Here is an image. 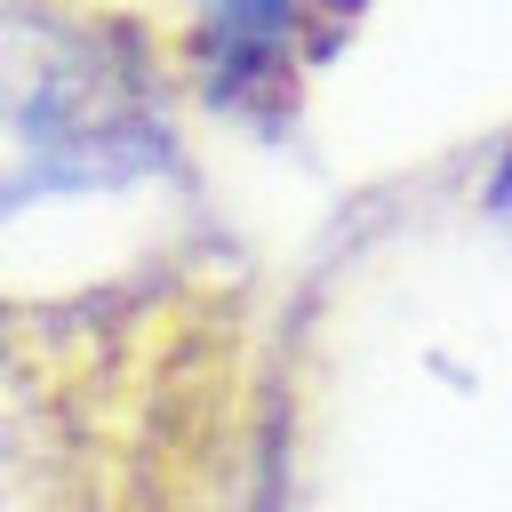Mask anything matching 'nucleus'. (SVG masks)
I'll use <instances>...</instances> for the list:
<instances>
[{
	"mask_svg": "<svg viewBox=\"0 0 512 512\" xmlns=\"http://www.w3.org/2000/svg\"><path fill=\"white\" fill-rule=\"evenodd\" d=\"M168 160L160 96L112 24L0 0V216L40 192L128 184Z\"/></svg>",
	"mask_w": 512,
	"mask_h": 512,
	"instance_id": "obj_1",
	"label": "nucleus"
},
{
	"mask_svg": "<svg viewBox=\"0 0 512 512\" xmlns=\"http://www.w3.org/2000/svg\"><path fill=\"white\" fill-rule=\"evenodd\" d=\"M304 0H200V88L224 112L280 120L296 104Z\"/></svg>",
	"mask_w": 512,
	"mask_h": 512,
	"instance_id": "obj_2",
	"label": "nucleus"
},
{
	"mask_svg": "<svg viewBox=\"0 0 512 512\" xmlns=\"http://www.w3.org/2000/svg\"><path fill=\"white\" fill-rule=\"evenodd\" d=\"M488 208H512V152H504L496 176H488Z\"/></svg>",
	"mask_w": 512,
	"mask_h": 512,
	"instance_id": "obj_3",
	"label": "nucleus"
}]
</instances>
